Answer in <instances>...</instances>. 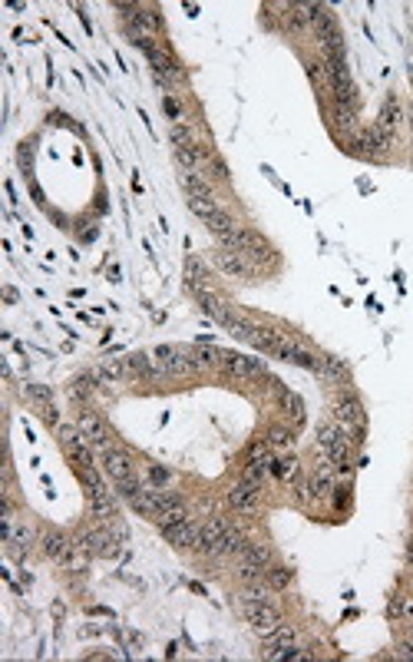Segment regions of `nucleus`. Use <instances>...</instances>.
<instances>
[{
	"label": "nucleus",
	"mask_w": 413,
	"mask_h": 662,
	"mask_svg": "<svg viewBox=\"0 0 413 662\" xmlns=\"http://www.w3.org/2000/svg\"><path fill=\"white\" fill-rule=\"evenodd\" d=\"M334 421L340 424V431L347 434L351 444H360L364 440V427H367V418H364V407L357 401L354 394H344L334 407Z\"/></svg>",
	"instance_id": "obj_1"
},
{
	"label": "nucleus",
	"mask_w": 413,
	"mask_h": 662,
	"mask_svg": "<svg viewBox=\"0 0 413 662\" xmlns=\"http://www.w3.org/2000/svg\"><path fill=\"white\" fill-rule=\"evenodd\" d=\"M238 557H241V560H238V576H241L245 583H251V580H265L268 563H271V557H268L265 546H255V543H248Z\"/></svg>",
	"instance_id": "obj_2"
},
{
	"label": "nucleus",
	"mask_w": 413,
	"mask_h": 662,
	"mask_svg": "<svg viewBox=\"0 0 413 662\" xmlns=\"http://www.w3.org/2000/svg\"><path fill=\"white\" fill-rule=\"evenodd\" d=\"M245 616H248L251 629L258 636H271L281 626V613L271 602H245Z\"/></svg>",
	"instance_id": "obj_3"
},
{
	"label": "nucleus",
	"mask_w": 413,
	"mask_h": 662,
	"mask_svg": "<svg viewBox=\"0 0 413 662\" xmlns=\"http://www.w3.org/2000/svg\"><path fill=\"white\" fill-rule=\"evenodd\" d=\"M156 364L163 368L165 375H189V371H195L192 358H189V351L185 348H176V345H163L156 348Z\"/></svg>",
	"instance_id": "obj_4"
},
{
	"label": "nucleus",
	"mask_w": 413,
	"mask_h": 662,
	"mask_svg": "<svg viewBox=\"0 0 413 662\" xmlns=\"http://www.w3.org/2000/svg\"><path fill=\"white\" fill-rule=\"evenodd\" d=\"M59 440H63V447H66V454H70V460L76 464V470H80V467H93V457H89V440L80 434V427L63 424V427H59Z\"/></svg>",
	"instance_id": "obj_5"
},
{
	"label": "nucleus",
	"mask_w": 413,
	"mask_h": 662,
	"mask_svg": "<svg viewBox=\"0 0 413 662\" xmlns=\"http://www.w3.org/2000/svg\"><path fill=\"white\" fill-rule=\"evenodd\" d=\"M103 470H106V477H109L113 483L133 481V477H136L133 457H129L126 451H119V447H106V451H103Z\"/></svg>",
	"instance_id": "obj_6"
},
{
	"label": "nucleus",
	"mask_w": 413,
	"mask_h": 662,
	"mask_svg": "<svg viewBox=\"0 0 413 662\" xmlns=\"http://www.w3.org/2000/svg\"><path fill=\"white\" fill-rule=\"evenodd\" d=\"M225 520H219V517H212V520H205L202 527H199V543H195V550L199 553H205V557H221V533H225Z\"/></svg>",
	"instance_id": "obj_7"
},
{
	"label": "nucleus",
	"mask_w": 413,
	"mask_h": 662,
	"mask_svg": "<svg viewBox=\"0 0 413 662\" xmlns=\"http://www.w3.org/2000/svg\"><path fill=\"white\" fill-rule=\"evenodd\" d=\"M76 427H80V434L89 440V447H96V451H106V447H109L106 424H103V418H100L96 411H83V414H80V421H76Z\"/></svg>",
	"instance_id": "obj_8"
},
{
	"label": "nucleus",
	"mask_w": 413,
	"mask_h": 662,
	"mask_svg": "<svg viewBox=\"0 0 413 662\" xmlns=\"http://www.w3.org/2000/svg\"><path fill=\"white\" fill-rule=\"evenodd\" d=\"M221 364H225V371H228V375H232V377H241V381H251V377H265V364H261V358H241V355H228V351H225Z\"/></svg>",
	"instance_id": "obj_9"
},
{
	"label": "nucleus",
	"mask_w": 413,
	"mask_h": 662,
	"mask_svg": "<svg viewBox=\"0 0 413 662\" xmlns=\"http://www.w3.org/2000/svg\"><path fill=\"white\" fill-rule=\"evenodd\" d=\"M258 496H261V487H255V483H245L238 481L232 490H228V503L235 507L238 513H258Z\"/></svg>",
	"instance_id": "obj_10"
},
{
	"label": "nucleus",
	"mask_w": 413,
	"mask_h": 662,
	"mask_svg": "<svg viewBox=\"0 0 413 662\" xmlns=\"http://www.w3.org/2000/svg\"><path fill=\"white\" fill-rule=\"evenodd\" d=\"M215 265H219L225 275H235V278H248L251 275V262L241 252H235V249H221L219 245V252H215Z\"/></svg>",
	"instance_id": "obj_11"
},
{
	"label": "nucleus",
	"mask_w": 413,
	"mask_h": 662,
	"mask_svg": "<svg viewBox=\"0 0 413 662\" xmlns=\"http://www.w3.org/2000/svg\"><path fill=\"white\" fill-rule=\"evenodd\" d=\"M189 513H185V503L178 500V496H172V494H163V503H159V513L152 517L159 527H176V524H182Z\"/></svg>",
	"instance_id": "obj_12"
},
{
	"label": "nucleus",
	"mask_w": 413,
	"mask_h": 662,
	"mask_svg": "<svg viewBox=\"0 0 413 662\" xmlns=\"http://www.w3.org/2000/svg\"><path fill=\"white\" fill-rule=\"evenodd\" d=\"M89 510H93L96 520L109 524V520L116 517V490H106V487H100V490H89Z\"/></svg>",
	"instance_id": "obj_13"
},
{
	"label": "nucleus",
	"mask_w": 413,
	"mask_h": 662,
	"mask_svg": "<svg viewBox=\"0 0 413 662\" xmlns=\"http://www.w3.org/2000/svg\"><path fill=\"white\" fill-rule=\"evenodd\" d=\"M40 546H44V553H46V557H50V560H57V563H66V560H70V550H73V543L66 540L63 533H57V530L44 533Z\"/></svg>",
	"instance_id": "obj_14"
},
{
	"label": "nucleus",
	"mask_w": 413,
	"mask_h": 662,
	"mask_svg": "<svg viewBox=\"0 0 413 662\" xmlns=\"http://www.w3.org/2000/svg\"><path fill=\"white\" fill-rule=\"evenodd\" d=\"M133 510H139L143 517H156L159 513V503H163V490L159 487H139V494L129 500Z\"/></svg>",
	"instance_id": "obj_15"
},
{
	"label": "nucleus",
	"mask_w": 413,
	"mask_h": 662,
	"mask_svg": "<svg viewBox=\"0 0 413 662\" xmlns=\"http://www.w3.org/2000/svg\"><path fill=\"white\" fill-rule=\"evenodd\" d=\"M126 364H129V375H136V377H165V371L156 364V358L152 355H143V351H136V355H129L126 358Z\"/></svg>",
	"instance_id": "obj_16"
},
{
	"label": "nucleus",
	"mask_w": 413,
	"mask_h": 662,
	"mask_svg": "<svg viewBox=\"0 0 413 662\" xmlns=\"http://www.w3.org/2000/svg\"><path fill=\"white\" fill-rule=\"evenodd\" d=\"M205 226H208V232H212V235L219 239V245H225V242H228V239H232V235L238 232L235 219H232L228 212H221V209L215 212V215H208V219H205Z\"/></svg>",
	"instance_id": "obj_17"
},
{
	"label": "nucleus",
	"mask_w": 413,
	"mask_h": 662,
	"mask_svg": "<svg viewBox=\"0 0 413 662\" xmlns=\"http://www.w3.org/2000/svg\"><path fill=\"white\" fill-rule=\"evenodd\" d=\"M311 496H318V500H324L331 490H334V470H331V460L327 464H321L314 474H311V483H308Z\"/></svg>",
	"instance_id": "obj_18"
},
{
	"label": "nucleus",
	"mask_w": 413,
	"mask_h": 662,
	"mask_svg": "<svg viewBox=\"0 0 413 662\" xmlns=\"http://www.w3.org/2000/svg\"><path fill=\"white\" fill-rule=\"evenodd\" d=\"M149 60H152V66H156V76H165V80H178L182 76V70H178V63L165 53L163 46H152V50H146Z\"/></svg>",
	"instance_id": "obj_19"
},
{
	"label": "nucleus",
	"mask_w": 413,
	"mask_h": 662,
	"mask_svg": "<svg viewBox=\"0 0 413 662\" xmlns=\"http://www.w3.org/2000/svg\"><path fill=\"white\" fill-rule=\"evenodd\" d=\"M163 533H165V540L176 543V546H195V543H199V527L189 524V520H182L176 527H165Z\"/></svg>",
	"instance_id": "obj_20"
},
{
	"label": "nucleus",
	"mask_w": 413,
	"mask_h": 662,
	"mask_svg": "<svg viewBox=\"0 0 413 662\" xmlns=\"http://www.w3.org/2000/svg\"><path fill=\"white\" fill-rule=\"evenodd\" d=\"M176 159H178V166L185 169V172H202L205 169V163H208V156L199 146H182V150H176Z\"/></svg>",
	"instance_id": "obj_21"
},
{
	"label": "nucleus",
	"mask_w": 413,
	"mask_h": 662,
	"mask_svg": "<svg viewBox=\"0 0 413 662\" xmlns=\"http://www.w3.org/2000/svg\"><path fill=\"white\" fill-rule=\"evenodd\" d=\"M96 377L100 381H122V377H129V364H126V358H103L96 368Z\"/></svg>",
	"instance_id": "obj_22"
},
{
	"label": "nucleus",
	"mask_w": 413,
	"mask_h": 662,
	"mask_svg": "<svg viewBox=\"0 0 413 662\" xmlns=\"http://www.w3.org/2000/svg\"><path fill=\"white\" fill-rule=\"evenodd\" d=\"M340 440H347V434L340 431V424L338 421H324L321 427H318V444H321V451H334Z\"/></svg>",
	"instance_id": "obj_23"
},
{
	"label": "nucleus",
	"mask_w": 413,
	"mask_h": 662,
	"mask_svg": "<svg viewBox=\"0 0 413 662\" xmlns=\"http://www.w3.org/2000/svg\"><path fill=\"white\" fill-rule=\"evenodd\" d=\"M397 123H400V103L397 96H387L384 109H380V116H377V129H384V133H397Z\"/></svg>",
	"instance_id": "obj_24"
},
{
	"label": "nucleus",
	"mask_w": 413,
	"mask_h": 662,
	"mask_svg": "<svg viewBox=\"0 0 413 662\" xmlns=\"http://www.w3.org/2000/svg\"><path fill=\"white\" fill-rule=\"evenodd\" d=\"M189 358H192L195 368H215V364H221L225 351H219V348H208V345H195V348H189Z\"/></svg>",
	"instance_id": "obj_25"
},
{
	"label": "nucleus",
	"mask_w": 413,
	"mask_h": 662,
	"mask_svg": "<svg viewBox=\"0 0 413 662\" xmlns=\"http://www.w3.org/2000/svg\"><path fill=\"white\" fill-rule=\"evenodd\" d=\"M182 189L189 193V199H215L212 196V186L199 172H182Z\"/></svg>",
	"instance_id": "obj_26"
},
{
	"label": "nucleus",
	"mask_w": 413,
	"mask_h": 662,
	"mask_svg": "<svg viewBox=\"0 0 413 662\" xmlns=\"http://www.w3.org/2000/svg\"><path fill=\"white\" fill-rule=\"evenodd\" d=\"M314 371L324 377V381H334V384H338V381L347 377V364L340 361V358H318V368H314Z\"/></svg>",
	"instance_id": "obj_27"
},
{
	"label": "nucleus",
	"mask_w": 413,
	"mask_h": 662,
	"mask_svg": "<svg viewBox=\"0 0 413 662\" xmlns=\"http://www.w3.org/2000/svg\"><path fill=\"white\" fill-rule=\"evenodd\" d=\"M7 543H10V553H14V557H24L30 546H33V530H30L27 524H17Z\"/></svg>",
	"instance_id": "obj_28"
},
{
	"label": "nucleus",
	"mask_w": 413,
	"mask_h": 662,
	"mask_svg": "<svg viewBox=\"0 0 413 662\" xmlns=\"http://www.w3.org/2000/svg\"><path fill=\"white\" fill-rule=\"evenodd\" d=\"M241 600L245 602H271V587H268L265 580H251V583H245Z\"/></svg>",
	"instance_id": "obj_29"
},
{
	"label": "nucleus",
	"mask_w": 413,
	"mask_h": 662,
	"mask_svg": "<svg viewBox=\"0 0 413 662\" xmlns=\"http://www.w3.org/2000/svg\"><path fill=\"white\" fill-rule=\"evenodd\" d=\"M248 546V540H245V533L235 527H225V533H221V553H241Z\"/></svg>",
	"instance_id": "obj_30"
},
{
	"label": "nucleus",
	"mask_w": 413,
	"mask_h": 662,
	"mask_svg": "<svg viewBox=\"0 0 413 662\" xmlns=\"http://www.w3.org/2000/svg\"><path fill=\"white\" fill-rule=\"evenodd\" d=\"M275 474H278L281 481L295 483L297 490H304V487H301V464H297L295 457H284V460H278V470H275Z\"/></svg>",
	"instance_id": "obj_31"
},
{
	"label": "nucleus",
	"mask_w": 413,
	"mask_h": 662,
	"mask_svg": "<svg viewBox=\"0 0 413 662\" xmlns=\"http://www.w3.org/2000/svg\"><path fill=\"white\" fill-rule=\"evenodd\" d=\"M24 397H30V401L37 404V411H44V407L53 404V394H50L46 384H24Z\"/></svg>",
	"instance_id": "obj_32"
},
{
	"label": "nucleus",
	"mask_w": 413,
	"mask_h": 662,
	"mask_svg": "<svg viewBox=\"0 0 413 662\" xmlns=\"http://www.w3.org/2000/svg\"><path fill=\"white\" fill-rule=\"evenodd\" d=\"M265 646H295V629L288 623H281L271 636H265Z\"/></svg>",
	"instance_id": "obj_33"
},
{
	"label": "nucleus",
	"mask_w": 413,
	"mask_h": 662,
	"mask_svg": "<svg viewBox=\"0 0 413 662\" xmlns=\"http://www.w3.org/2000/svg\"><path fill=\"white\" fill-rule=\"evenodd\" d=\"M281 407H284V414L291 418V421L301 424V418H304V411H301V397L291 391H281Z\"/></svg>",
	"instance_id": "obj_34"
},
{
	"label": "nucleus",
	"mask_w": 413,
	"mask_h": 662,
	"mask_svg": "<svg viewBox=\"0 0 413 662\" xmlns=\"http://www.w3.org/2000/svg\"><path fill=\"white\" fill-rule=\"evenodd\" d=\"M265 580H268V587L271 589H284L288 583H291V570H288V566H268Z\"/></svg>",
	"instance_id": "obj_35"
},
{
	"label": "nucleus",
	"mask_w": 413,
	"mask_h": 662,
	"mask_svg": "<svg viewBox=\"0 0 413 662\" xmlns=\"http://www.w3.org/2000/svg\"><path fill=\"white\" fill-rule=\"evenodd\" d=\"M189 209H192L195 215L205 222L208 215H215V212H219V199H189Z\"/></svg>",
	"instance_id": "obj_36"
},
{
	"label": "nucleus",
	"mask_w": 413,
	"mask_h": 662,
	"mask_svg": "<svg viewBox=\"0 0 413 662\" xmlns=\"http://www.w3.org/2000/svg\"><path fill=\"white\" fill-rule=\"evenodd\" d=\"M225 328L232 331L235 338H241V341H251V334H255V325H248V321H241V318H235V315H232V321H228Z\"/></svg>",
	"instance_id": "obj_37"
},
{
	"label": "nucleus",
	"mask_w": 413,
	"mask_h": 662,
	"mask_svg": "<svg viewBox=\"0 0 413 662\" xmlns=\"http://www.w3.org/2000/svg\"><path fill=\"white\" fill-rule=\"evenodd\" d=\"M265 440L271 444V451H278V447H288V444H291V434H288L284 427H271Z\"/></svg>",
	"instance_id": "obj_38"
},
{
	"label": "nucleus",
	"mask_w": 413,
	"mask_h": 662,
	"mask_svg": "<svg viewBox=\"0 0 413 662\" xmlns=\"http://www.w3.org/2000/svg\"><path fill=\"white\" fill-rule=\"evenodd\" d=\"M172 143H176V150H182V146H192V129L189 126H182V123H176L172 126Z\"/></svg>",
	"instance_id": "obj_39"
},
{
	"label": "nucleus",
	"mask_w": 413,
	"mask_h": 662,
	"mask_svg": "<svg viewBox=\"0 0 413 662\" xmlns=\"http://www.w3.org/2000/svg\"><path fill=\"white\" fill-rule=\"evenodd\" d=\"M89 391H93V375L73 377V384H70V394H73V397H86Z\"/></svg>",
	"instance_id": "obj_40"
},
{
	"label": "nucleus",
	"mask_w": 413,
	"mask_h": 662,
	"mask_svg": "<svg viewBox=\"0 0 413 662\" xmlns=\"http://www.w3.org/2000/svg\"><path fill=\"white\" fill-rule=\"evenodd\" d=\"M149 477H152L156 483H165V481H169V474H165L163 467H152V470H149Z\"/></svg>",
	"instance_id": "obj_41"
},
{
	"label": "nucleus",
	"mask_w": 413,
	"mask_h": 662,
	"mask_svg": "<svg viewBox=\"0 0 413 662\" xmlns=\"http://www.w3.org/2000/svg\"><path fill=\"white\" fill-rule=\"evenodd\" d=\"M400 659H413V643H407V646H400V652H397Z\"/></svg>",
	"instance_id": "obj_42"
},
{
	"label": "nucleus",
	"mask_w": 413,
	"mask_h": 662,
	"mask_svg": "<svg viewBox=\"0 0 413 662\" xmlns=\"http://www.w3.org/2000/svg\"><path fill=\"white\" fill-rule=\"evenodd\" d=\"M403 616L413 619V596H407V600H403Z\"/></svg>",
	"instance_id": "obj_43"
},
{
	"label": "nucleus",
	"mask_w": 413,
	"mask_h": 662,
	"mask_svg": "<svg viewBox=\"0 0 413 662\" xmlns=\"http://www.w3.org/2000/svg\"><path fill=\"white\" fill-rule=\"evenodd\" d=\"M407 560H410V563H413V543H410V550H407Z\"/></svg>",
	"instance_id": "obj_44"
}]
</instances>
